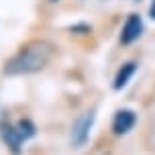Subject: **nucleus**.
Instances as JSON below:
<instances>
[{
    "label": "nucleus",
    "mask_w": 155,
    "mask_h": 155,
    "mask_svg": "<svg viewBox=\"0 0 155 155\" xmlns=\"http://www.w3.org/2000/svg\"><path fill=\"white\" fill-rule=\"evenodd\" d=\"M55 47L45 39H35L29 41L16 51L4 65L6 76H27V74H37L53 59Z\"/></svg>",
    "instance_id": "nucleus-1"
},
{
    "label": "nucleus",
    "mask_w": 155,
    "mask_h": 155,
    "mask_svg": "<svg viewBox=\"0 0 155 155\" xmlns=\"http://www.w3.org/2000/svg\"><path fill=\"white\" fill-rule=\"evenodd\" d=\"M94 120H96V114L92 110H86L84 114H80L76 118V123L71 124V135H70V141H71V147H84L88 139H90V131L94 127Z\"/></svg>",
    "instance_id": "nucleus-2"
},
{
    "label": "nucleus",
    "mask_w": 155,
    "mask_h": 155,
    "mask_svg": "<svg viewBox=\"0 0 155 155\" xmlns=\"http://www.w3.org/2000/svg\"><path fill=\"white\" fill-rule=\"evenodd\" d=\"M141 35H143V18H141V15L133 12V15L127 16L123 29H120V43L123 45H131Z\"/></svg>",
    "instance_id": "nucleus-3"
},
{
    "label": "nucleus",
    "mask_w": 155,
    "mask_h": 155,
    "mask_svg": "<svg viewBox=\"0 0 155 155\" xmlns=\"http://www.w3.org/2000/svg\"><path fill=\"white\" fill-rule=\"evenodd\" d=\"M0 137H2V141H4V145H6L10 151L15 155H21V151H23V135H21V131L16 129L15 124H0Z\"/></svg>",
    "instance_id": "nucleus-4"
},
{
    "label": "nucleus",
    "mask_w": 155,
    "mask_h": 155,
    "mask_svg": "<svg viewBox=\"0 0 155 155\" xmlns=\"http://www.w3.org/2000/svg\"><path fill=\"white\" fill-rule=\"evenodd\" d=\"M135 124H137V112L131 108H123L114 114L112 131H114V135H127Z\"/></svg>",
    "instance_id": "nucleus-5"
},
{
    "label": "nucleus",
    "mask_w": 155,
    "mask_h": 155,
    "mask_svg": "<svg viewBox=\"0 0 155 155\" xmlns=\"http://www.w3.org/2000/svg\"><path fill=\"white\" fill-rule=\"evenodd\" d=\"M135 71H137V63L135 61H127L120 70L116 71L114 82H112V88H114V90H123L124 86L131 82V78L135 76Z\"/></svg>",
    "instance_id": "nucleus-6"
},
{
    "label": "nucleus",
    "mask_w": 155,
    "mask_h": 155,
    "mask_svg": "<svg viewBox=\"0 0 155 155\" xmlns=\"http://www.w3.org/2000/svg\"><path fill=\"white\" fill-rule=\"evenodd\" d=\"M16 129L21 131V135H23V139H33L35 135H37V129H35V124L29 120V118H23V120H18L16 123Z\"/></svg>",
    "instance_id": "nucleus-7"
},
{
    "label": "nucleus",
    "mask_w": 155,
    "mask_h": 155,
    "mask_svg": "<svg viewBox=\"0 0 155 155\" xmlns=\"http://www.w3.org/2000/svg\"><path fill=\"white\" fill-rule=\"evenodd\" d=\"M149 16H151V18L155 21V0L151 2V6H149Z\"/></svg>",
    "instance_id": "nucleus-8"
},
{
    "label": "nucleus",
    "mask_w": 155,
    "mask_h": 155,
    "mask_svg": "<svg viewBox=\"0 0 155 155\" xmlns=\"http://www.w3.org/2000/svg\"><path fill=\"white\" fill-rule=\"evenodd\" d=\"M51 2H57V0H51Z\"/></svg>",
    "instance_id": "nucleus-9"
},
{
    "label": "nucleus",
    "mask_w": 155,
    "mask_h": 155,
    "mask_svg": "<svg viewBox=\"0 0 155 155\" xmlns=\"http://www.w3.org/2000/svg\"><path fill=\"white\" fill-rule=\"evenodd\" d=\"M137 2H139V0H137Z\"/></svg>",
    "instance_id": "nucleus-10"
}]
</instances>
